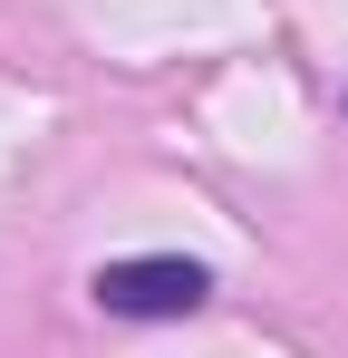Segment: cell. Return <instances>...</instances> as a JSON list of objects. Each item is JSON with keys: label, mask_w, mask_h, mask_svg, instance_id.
Returning <instances> with one entry per match:
<instances>
[{"label": "cell", "mask_w": 348, "mask_h": 358, "mask_svg": "<svg viewBox=\"0 0 348 358\" xmlns=\"http://www.w3.org/2000/svg\"><path fill=\"white\" fill-rule=\"evenodd\" d=\"M203 300H213V271L194 252H126L97 271V310L116 320H194Z\"/></svg>", "instance_id": "obj_1"}]
</instances>
